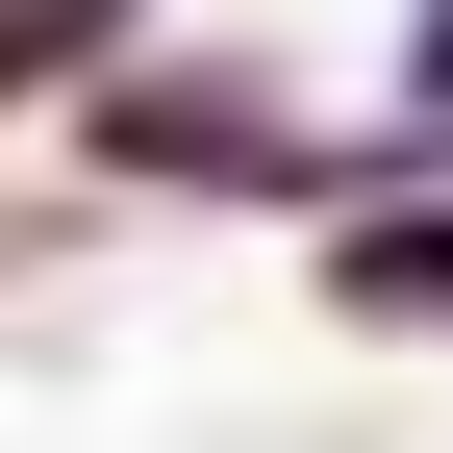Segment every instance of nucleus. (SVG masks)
I'll return each mask as SVG.
<instances>
[{
	"label": "nucleus",
	"instance_id": "7ed1b4c3",
	"mask_svg": "<svg viewBox=\"0 0 453 453\" xmlns=\"http://www.w3.org/2000/svg\"><path fill=\"white\" fill-rule=\"evenodd\" d=\"M353 327H453V226H353Z\"/></svg>",
	"mask_w": 453,
	"mask_h": 453
},
{
	"label": "nucleus",
	"instance_id": "f03ea898",
	"mask_svg": "<svg viewBox=\"0 0 453 453\" xmlns=\"http://www.w3.org/2000/svg\"><path fill=\"white\" fill-rule=\"evenodd\" d=\"M127 50V0H0V101H50V76H101Z\"/></svg>",
	"mask_w": 453,
	"mask_h": 453
},
{
	"label": "nucleus",
	"instance_id": "f257e3e1",
	"mask_svg": "<svg viewBox=\"0 0 453 453\" xmlns=\"http://www.w3.org/2000/svg\"><path fill=\"white\" fill-rule=\"evenodd\" d=\"M101 177H303V127L252 76H127L101 101Z\"/></svg>",
	"mask_w": 453,
	"mask_h": 453
}]
</instances>
